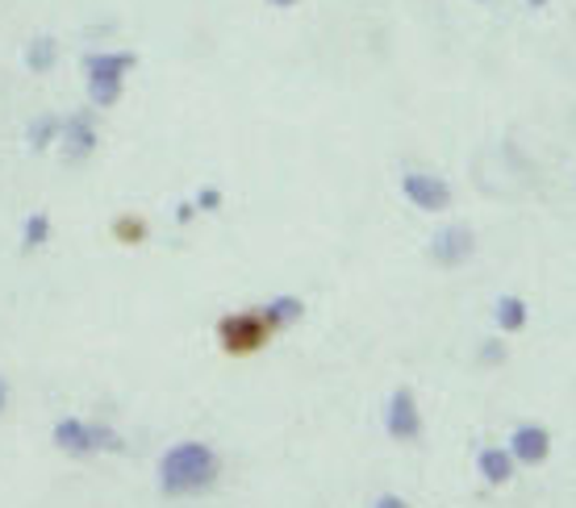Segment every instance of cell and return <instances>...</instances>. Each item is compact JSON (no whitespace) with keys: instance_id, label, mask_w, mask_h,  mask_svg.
Returning a JSON list of instances; mask_svg holds the SVG:
<instances>
[{"instance_id":"1","label":"cell","mask_w":576,"mask_h":508,"mask_svg":"<svg viewBox=\"0 0 576 508\" xmlns=\"http://www.w3.org/2000/svg\"><path fill=\"white\" fill-rule=\"evenodd\" d=\"M222 463L205 441H175L159 463V491L163 496H196L218 484Z\"/></svg>"},{"instance_id":"2","label":"cell","mask_w":576,"mask_h":508,"mask_svg":"<svg viewBox=\"0 0 576 508\" xmlns=\"http://www.w3.org/2000/svg\"><path fill=\"white\" fill-rule=\"evenodd\" d=\"M54 446L75 458H84V455H97V450H122V438H118L109 425H88V421H75V417H63V421L54 425Z\"/></svg>"},{"instance_id":"3","label":"cell","mask_w":576,"mask_h":508,"mask_svg":"<svg viewBox=\"0 0 576 508\" xmlns=\"http://www.w3.org/2000/svg\"><path fill=\"white\" fill-rule=\"evenodd\" d=\"M272 334V325L263 322V313H234V317H222L218 325V338L226 346L230 355H251L260 350L263 342Z\"/></svg>"},{"instance_id":"4","label":"cell","mask_w":576,"mask_h":508,"mask_svg":"<svg viewBox=\"0 0 576 508\" xmlns=\"http://www.w3.org/2000/svg\"><path fill=\"white\" fill-rule=\"evenodd\" d=\"M402 192H405V201L414 204V209H422V213L452 209V184L438 180V175H426V171H410L402 180Z\"/></svg>"},{"instance_id":"5","label":"cell","mask_w":576,"mask_h":508,"mask_svg":"<svg viewBox=\"0 0 576 508\" xmlns=\"http://www.w3.org/2000/svg\"><path fill=\"white\" fill-rule=\"evenodd\" d=\"M384 429H388V438H397V441H418L422 438V413H418V400H414V392L410 388H397L393 396H388Z\"/></svg>"},{"instance_id":"6","label":"cell","mask_w":576,"mask_h":508,"mask_svg":"<svg viewBox=\"0 0 576 508\" xmlns=\"http://www.w3.org/2000/svg\"><path fill=\"white\" fill-rule=\"evenodd\" d=\"M472 251H476V237H472L468 225H447V230H438V234L431 237V246H426L431 263H438V267H464L472 258Z\"/></svg>"},{"instance_id":"7","label":"cell","mask_w":576,"mask_h":508,"mask_svg":"<svg viewBox=\"0 0 576 508\" xmlns=\"http://www.w3.org/2000/svg\"><path fill=\"white\" fill-rule=\"evenodd\" d=\"M59 146H63V154L75 159V163L97 151V121H92V113H71V118H63V125H59Z\"/></svg>"},{"instance_id":"8","label":"cell","mask_w":576,"mask_h":508,"mask_svg":"<svg viewBox=\"0 0 576 508\" xmlns=\"http://www.w3.org/2000/svg\"><path fill=\"white\" fill-rule=\"evenodd\" d=\"M509 455L518 458V463H526V467H539L543 458L552 455V434L543 425H518L509 434Z\"/></svg>"},{"instance_id":"9","label":"cell","mask_w":576,"mask_h":508,"mask_svg":"<svg viewBox=\"0 0 576 508\" xmlns=\"http://www.w3.org/2000/svg\"><path fill=\"white\" fill-rule=\"evenodd\" d=\"M514 467H518V458L509 455V446H485V450L476 455V471H481V479L493 484V488L509 484V479H514Z\"/></svg>"},{"instance_id":"10","label":"cell","mask_w":576,"mask_h":508,"mask_svg":"<svg viewBox=\"0 0 576 508\" xmlns=\"http://www.w3.org/2000/svg\"><path fill=\"white\" fill-rule=\"evenodd\" d=\"M139 68V54L134 51H97V54H84V71L88 75H122L125 71Z\"/></svg>"},{"instance_id":"11","label":"cell","mask_w":576,"mask_h":508,"mask_svg":"<svg viewBox=\"0 0 576 508\" xmlns=\"http://www.w3.org/2000/svg\"><path fill=\"white\" fill-rule=\"evenodd\" d=\"M493 317H497V325H502L506 334H518L526 325V317H530V308H526L523 296H502L497 308H493Z\"/></svg>"},{"instance_id":"12","label":"cell","mask_w":576,"mask_h":508,"mask_svg":"<svg viewBox=\"0 0 576 508\" xmlns=\"http://www.w3.org/2000/svg\"><path fill=\"white\" fill-rule=\"evenodd\" d=\"M305 317V305H301L297 296H276L272 305L263 308V322L272 325V329H280V325H293Z\"/></svg>"},{"instance_id":"13","label":"cell","mask_w":576,"mask_h":508,"mask_svg":"<svg viewBox=\"0 0 576 508\" xmlns=\"http://www.w3.org/2000/svg\"><path fill=\"white\" fill-rule=\"evenodd\" d=\"M88 96L97 109H109V104L122 101V75H88Z\"/></svg>"},{"instance_id":"14","label":"cell","mask_w":576,"mask_h":508,"mask_svg":"<svg viewBox=\"0 0 576 508\" xmlns=\"http://www.w3.org/2000/svg\"><path fill=\"white\" fill-rule=\"evenodd\" d=\"M54 59H59V42H54L51 34L34 38V42L26 47V68L30 71H51Z\"/></svg>"},{"instance_id":"15","label":"cell","mask_w":576,"mask_h":508,"mask_svg":"<svg viewBox=\"0 0 576 508\" xmlns=\"http://www.w3.org/2000/svg\"><path fill=\"white\" fill-rule=\"evenodd\" d=\"M59 125H63V121L51 118V113H47V118H38L34 125H30V134H26V142H30V151H34V154L47 151L54 138H59Z\"/></svg>"},{"instance_id":"16","label":"cell","mask_w":576,"mask_h":508,"mask_svg":"<svg viewBox=\"0 0 576 508\" xmlns=\"http://www.w3.org/2000/svg\"><path fill=\"white\" fill-rule=\"evenodd\" d=\"M47 237H51V217H47V213H34V217L26 221V230H21V251H38Z\"/></svg>"},{"instance_id":"17","label":"cell","mask_w":576,"mask_h":508,"mask_svg":"<svg viewBox=\"0 0 576 508\" xmlns=\"http://www.w3.org/2000/svg\"><path fill=\"white\" fill-rule=\"evenodd\" d=\"M481 363H506V346L502 342H485L481 346Z\"/></svg>"},{"instance_id":"18","label":"cell","mask_w":576,"mask_h":508,"mask_svg":"<svg viewBox=\"0 0 576 508\" xmlns=\"http://www.w3.org/2000/svg\"><path fill=\"white\" fill-rule=\"evenodd\" d=\"M118 237H130V242H139V237H142V225H139V221H118Z\"/></svg>"},{"instance_id":"19","label":"cell","mask_w":576,"mask_h":508,"mask_svg":"<svg viewBox=\"0 0 576 508\" xmlns=\"http://www.w3.org/2000/svg\"><path fill=\"white\" fill-rule=\"evenodd\" d=\"M218 204H222V196H218L213 187H205V192L196 196V209H218Z\"/></svg>"},{"instance_id":"20","label":"cell","mask_w":576,"mask_h":508,"mask_svg":"<svg viewBox=\"0 0 576 508\" xmlns=\"http://www.w3.org/2000/svg\"><path fill=\"white\" fill-rule=\"evenodd\" d=\"M376 505H381V508H405V500H402V496H381Z\"/></svg>"},{"instance_id":"21","label":"cell","mask_w":576,"mask_h":508,"mask_svg":"<svg viewBox=\"0 0 576 508\" xmlns=\"http://www.w3.org/2000/svg\"><path fill=\"white\" fill-rule=\"evenodd\" d=\"M4 405H9V384L0 379V413H4Z\"/></svg>"},{"instance_id":"22","label":"cell","mask_w":576,"mask_h":508,"mask_svg":"<svg viewBox=\"0 0 576 508\" xmlns=\"http://www.w3.org/2000/svg\"><path fill=\"white\" fill-rule=\"evenodd\" d=\"M272 4H276V9H289V4H297V0H272Z\"/></svg>"},{"instance_id":"23","label":"cell","mask_w":576,"mask_h":508,"mask_svg":"<svg viewBox=\"0 0 576 508\" xmlns=\"http://www.w3.org/2000/svg\"><path fill=\"white\" fill-rule=\"evenodd\" d=\"M526 4H530V9H543V4H547V0H526Z\"/></svg>"}]
</instances>
